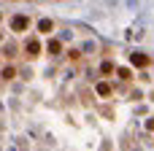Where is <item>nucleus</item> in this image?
Segmentation results:
<instances>
[{
  "label": "nucleus",
  "instance_id": "obj_1",
  "mask_svg": "<svg viewBox=\"0 0 154 151\" xmlns=\"http://www.w3.org/2000/svg\"><path fill=\"white\" fill-rule=\"evenodd\" d=\"M27 24H30V22H27V16H14V19H11V27H14L16 32L27 30Z\"/></svg>",
  "mask_w": 154,
  "mask_h": 151
},
{
  "label": "nucleus",
  "instance_id": "obj_2",
  "mask_svg": "<svg viewBox=\"0 0 154 151\" xmlns=\"http://www.w3.org/2000/svg\"><path fill=\"white\" fill-rule=\"evenodd\" d=\"M133 65H135V68H146V65H149V57H146V54H133Z\"/></svg>",
  "mask_w": 154,
  "mask_h": 151
},
{
  "label": "nucleus",
  "instance_id": "obj_3",
  "mask_svg": "<svg viewBox=\"0 0 154 151\" xmlns=\"http://www.w3.org/2000/svg\"><path fill=\"white\" fill-rule=\"evenodd\" d=\"M24 49H27V54H30V57H35V54L41 51V43H38V41H27V46H24Z\"/></svg>",
  "mask_w": 154,
  "mask_h": 151
},
{
  "label": "nucleus",
  "instance_id": "obj_4",
  "mask_svg": "<svg viewBox=\"0 0 154 151\" xmlns=\"http://www.w3.org/2000/svg\"><path fill=\"white\" fill-rule=\"evenodd\" d=\"M38 30H41V32H51V22H49V19H41V22H38Z\"/></svg>",
  "mask_w": 154,
  "mask_h": 151
},
{
  "label": "nucleus",
  "instance_id": "obj_5",
  "mask_svg": "<svg viewBox=\"0 0 154 151\" xmlns=\"http://www.w3.org/2000/svg\"><path fill=\"white\" fill-rule=\"evenodd\" d=\"M97 95L108 97V95H111V86H108V84H97Z\"/></svg>",
  "mask_w": 154,
  "mask_h": 151
},
{
  "label": "nucleus",
  "instance_id": "obj_6",
  "mask_svg": "<svg viewBox=\"0 0 154 151\" xmlns=\"http://www.w3.org/2000/svg\"><path fill=\"white\" fill-rule=\"evenodd\" d=\"M60 49H62L60 41H49V51H51V54H60Z\"/></svg>",
  "mask_w": 154,
  "mask_h": 151
},
{
  "label": "nucleus",
  "instance_id": "obj_7",
  "mask_svg": "<svg viewBox=\"0 0 154 151\" xmlns=\"http://www.w3.org/2000/svg\"><path fill=\"white\" fill-rule=\"evenodd\" d=\"M14 76H16L14 68H3V78H14Z\"/></svg>",
  "mask_w": 154,
  "mask_h": 151
}]
</instances>
